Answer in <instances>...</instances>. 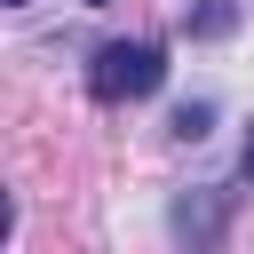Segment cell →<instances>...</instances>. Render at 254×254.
<instances>
[{
    "mask_svg": "<svg viewBox=\"0 0 254 254\" xmlns=\"http://www.w3.org/2000/svg\"><path fill=\"white\" fill-rule=\"evenodd\" d=\"M159 79H167V48L159 40H103L95 64H87L95 103H143V95H159Z\"/></svg>",
    "mask_w": 254,
    "mask_h": 254,
    "instance_id": "obj_1",
    "label": "cell"
},
{
    "mask_svg": "<svg viewBox=\"0 0 254 254\" xmlns=\"http://www.w3.org/2000/svg\"><path fill=\"white\" fill-rule=\"evenodd\" d=\"M230 24H238V0H206V8L190 16V32H198V40H222Z\"/></svg>",
    "mask_w": 254,
    "mask_h": 254,
    "instance_id": "obj_2",
    "label": "cell"
},
{
    "mask_svg": "<svg viewBox=\"0 0 254 254\" xmlns=\"http://www.w3.org/2000/svg\"><path fill=\"white\" fill-rule=\"evenodd\" d=\"M206 127H214V103H183V111H175V135H183V143H198Z\"/></svg>",
    "mask_w": 254,
    "mask_h": 254,
    "instance_id": "obj_3",
    "label": "cell"
},
{
    "mask_svg": "<svg viewBox=\"0 0 254 254\" xmlns=\"http://www.w3.org/2000/svg\"><path fill=\"white\" fill-rule=\"evenodd\" d=\"M238 167H246V175H254V135H246V159H238Z\"/></svg>",
    "mask_w": 254,
    "mask_h": 254,
    "instance_id": "obj_4",
    "label": "cell"
},
{
    "mask_svg": "<svg viewBox=\"0 0 254 254\" xmlns=\"http://www.w3.org/2000/svg\"><path fill=\"white\" fill-rule=\"evenodd\" d=\"M8 8H24V0H8Z\"/></svg>",
    "mask_w": 254,
    "mask_h": 254,
    "instance_id": "obj_5",
    "label": "cell"
},
{
    "mask_svg": "<svg viewBox=\"0 0 254 254\" xmlns=\"http://www.w3.org/2000/svg\"><path fill=\"white\" fill-rule=\"evenodd\" d=\"M87 8H103V0H87Z\"/></svg>",
    "mask_w": 254,
    "mask_h": 254,
    "instance_id": "obj_6",
    "label": "cell"
}]
</instances>
